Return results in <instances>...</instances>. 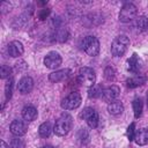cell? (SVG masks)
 <instances>
[{
  "label": "cell",
  "mask_w": 148,
  "mask_h": 148,
  "mask_svg": "<svg viewBox=\"0 0 148 148\" xmlns=\"http://www.w3.org/2000/svg\"><path fill=\"white\" fill-rule=\"evenodd\" d=\"M67 37H68V32L66 29H60L56 34V39L58 42H65V40H67Z\"/></svg>",
  "instance_id": "cell-24"
},
{
  "label": "cell",
  "mask_w": 148,
  "mask_h": 148,
  "mask_svg": "<svg viewBox=\"0 0 148 148\" xmlns=\"http://www.w3.org/2000/svg\"><path fill=\"white\" fill-rule=\"evenodd\" d=\"M114 76H116L114 69L112 67H106L105 71H104V77L108 81H112V80H114Z\"/></svg>",
  "instance_id": "cell-26"
},
{
  "label": "cell",
  "mask_w": 148,
  "mask_h": 148,
  "mask_svg": "<svg viewBox=\"0 0 148 148\" xmlns=\"http://www.w3.org/2000/svg\"><path fill=\"white\" fill-rule=\"evenodd\" d=\"M13 83H14V81H13L12 77H9L8 81L6 82V86H5V95H6V99L7 101L10 99V97L13 95Z\"/></svg>",
  "instance_id": "cell-23"
},
{
  "label": "cell",
  "mask_w": 148,
  "mask_h": 148,
  "mask_svg": "<svg viewBox=\"0 0 148 148\" xmlns=\"http://www.w3.org/2000/svg\"><path fill=\"white\" fill-rule=\"evenodd\" d=\"M147 106H148V90H147Z\"/></svg>",
  "instance_id": "cell-32"
},
{
  "label": "cell",
  "mask_w": 148,
  "mask_h": 148,
  "mask_svg": "<svg viewBox=\"0 0 148 148\" xmlns=\"http://www.w3.org/2000/svg\"><path fill=\"white\" fill-rule=\"evenodd\" d=\"M103 95V88L98 84H94L92 87H90L89 91H88V96L90 98H98Z\"/></svg>",
  "instance_id": "cell-20"
},
{
  "label": "cell",
  "mask_w": 148,
  "mask_h": 148,
  "mask_svg": "<svg viewBox=\"0 0 148 148\" xmlns=\"http://www.w3.org/2000/svg\"><path fill=\"white\" fill-rule=\"evenodd\" d=\"M22 117L27 121H32L37 118V110L31 105H27L22 109Z\"/></svg>",
  "instance_id": "cell-17"
},
{
  "label": "cell",
  "mask_w": 148,
  "mask_h": 148,
  "mask_svg": "<svg viewBox=\"0 0 148 148\" xmlns=\"http://www.w3.org/2000/svg\"><path fill=\"white\" fill-rule=\"evenodd\" d=\"M52 131H53V128H52V125H51L50 121L43 123V124L39 126V128H38V133H39V135H40L42 138H49V136L51 135Z\"/></svg>",
  "instance_id": "cell-19"
},
{
  "label": "cell",
  "mask_w": 148,
  "mask_h": 148,
  "mask_svg": "<svg viewBox=\"0 0 148 148\" xmlns=\"http://www.w3.org/2000/svg\"><path fill=\"white\" fill-rule=\"evenodd\" d=\"M130 45V39L125 35H120L116 37L111 44V53L114 57H121L127 51V47Z\"/></svg>",
  "instance_id": "cell-2"
},
{
  "label": "cell",
  "mask_w": 148,
  "mask_h": 148,
  "mask_svg": "<svg viewBox=\"0 0 148 148\" xmlns=\"http://www.w3.org/2000/svg\"><path fill=\"white\" fill-rule=\"evenodd\" d=\"M71 74V71L69 69H59V71H56L53 73H51L49 75V80L51 82H59V81H62L65 80L68 75Z\"/></svg>",
  "instance_id": "cell-15"
},
{
  "label": "cell",
  "mask_w": 148,
  "mask_h": 148,
  "mask_svg": "<svg viewBox=\"0 0 148 148\" xmlns=\"http://www.w3.org/2000/svg\"><path fill=\"white\" fill-rule=\"evenodd\" d=\"M43 148H54V147H53V146H49V145H47V146H44Z\"/></svg>",
  "instance_id": "cell-31"
},
{
  "label": "cell",
  "mask_w": 148,
  "mask_h": 148,
  "mask_svg": "<svg viewBox=\"0 0 148 148\" xmlns=\"http://www.w3.org/2000/svg\"><path fill=\"white\" fill-rule=\"evenodd\" d=\"M81 46H82L83 51L90 57H96L99 53V42L94 36L84 37L81 43Z\"/></svg>",
  "instance_id": "cell-3"
},
{
  "label": "cell",
  "mask_w": 148,
  "mask_h": 148,
  "mask_svg": "<svg viewBox=\"0 0 148 148\" xmlns=\"http://www.w3.org/2000/svg\"><path fill=\"white\" fill-rule=\"evenodd\" d=\"M61 62H62V59H61L60 54H59L58 52H56V51L49 52V53L45 56V58H44V65H45L47 68H50V69H56V68H58V67L61 65Z\"/></svg>",
  "instance_id": "cell-8"
},
{
  "label": "cell",
  "mask_w": 148,
  "mask_h": 148,
  "mask_svg": "<svg viewBox=\"0 0 148 148\" xmlns=\"http://www.w3.org/2000/svg\"><path fill=\"white\" fill-rule=\"evenodd\" d=\"M81 95L76 91L71 92L67 97H65L61 102V108L65 110H74L81 105Z\"/></svg>",
  "instance_id": "cell-6"
},
{
  "label": "cell",
  "mask_w": 148,
  "mask_h": 148,
  "mask_svg": "<svg viewBox=\"0 0 148 148\" xmlns=\"http://www.w3.org/2000/svg\"><path fill=\"white\" fill-rule=\"evenodd\" d=\"M9 130H10V132H12L14 135H16V136H22V135H24V134L27 133L28 126H27V124H25L24 121L16 119V120L12 121V124H10V126H9Z\"/></svg>",
  "instance_id": "cell-10"
},
{
  "label": "cell",
  "mask_w": 148,
  "mask_h": 148,
  "mask_svg": "<svg viewBox=\"0 0 148 148\" xmlns=\"http://www.w3.org/2000/svg\"><path fill=\"white\" fill-rule=\"evenodd\" d=\"M141 68V60L139 59L136 53H133V56L127 60V69L132 73H138Z\"/></svg>",
  "instance_id": "cell-14"
},
{
  "label": "cell",
  "mask_w": 148,
  "mask_h": 148,
  "mask_svg": "<svg viewBox=\"0 0 148 148\" xmlns=\"http://www.w3.org/2000/svg\"><path fill=\"white\" fill-rule=\"evenodd\" d=\"M133 111H134V117L139 118L142 113V101L141 98H135L133 101Z\"/></svg>",
  "instance_id": "cell-22"
},
{
  "label": "cell",
  "mask_w": 148,
  "mask_h": 148,
  "mask_svg": "<svg viewBox=\"0 0 148 148\" xmlns=\"http://www.w3.org/2000/svg\"><path fill=\"white\" fill-rule=\"evenodd\" d=\"M81 117L87 121V124H88L89 127L96 128V127L98 126L99 117H98V113H97L92 108H86V109L82 111Z\"/></svg>",
  "instance_id": "cell-7"
},
{
  "label": "cell",
  "mask_w": 148,
  "mask_h": 148,
  "mask_svg": "<svg viewBox=\"0 0 148 148\" xmlns=\"http://www.w3.org/2000/svg\"><path fill=\"white\" fill-rule=\"evenodd\" d=\"M136 7L133 5V3H125L121 9H120V13H119V21L124 22V23H127V22H131L135 18L136 16Z\"/></svg>",
  "instance_id": "cell-5"
},
{
  "label": "cell",
  "mask_w": 148,
  "mask_h": 148,
  "mask_svg": "<svg viewBox=\"0 0 148 148\" xmlns=\"http://www.w3.org/2000/svg\"><path fill=\"white\" fill-rule=\"evenodd\" d=\"M34 88V80L30 76H23L17 83V90L21 94H29Z\"/></svg>",
  "instance_id": "cell-11"
},
{
  "label": "cell",
  "mask_w": 148,
  "mask_h": 148,
  "mask_svg": "<svg viewBox=\"0 0 148 148\" xmlns=\"http://www.w3.org/2000/svg\"><path fill=\"white\" fill-rule=\"evenodd\" d=\"M146 82H147V76L145 74H136L135 76L127 79L126 84H127L128 88H136L139 86L145 84Z\"/></svg>",
  "instance_id": "cell-13"
},
{
  "label": "cell",
  "mask_w": 148,
  "mask_h": 148,
  "mask_svg": "<svg viewBox=\"0 0 148 148\" xmlns=\"http://www.w3.org/2000/svg\"><path fill=\"white\" fill-rule=\"evenodd\" d=\"M108 111H109L110 114H113V116L120 114V113L124 111L123 103H121L120 101H113V102L109 103V105H108Z\"/></svg>",
  "instance_id": "cell-18"
},
{
  "label": "cell",
  "mask_w": 148,
  "mask_h": 148,
  "mask_svg": "<svg viewBox=\"0 0 148 148\" xmlns=\"http://www.w3.org/2000/svg\"><path fill=\"white\" fill-rule=\"evenodd\" d=\"M135 124L134 123H132L128 127H127V138H128V140L130 141H132V140H134V136H135Z\"/></svg>",
  "instance_id": "cell-27"
},
{
  "label": "cell",
  "mask_w": 148,
  "mask_h": 148,
  "mask_svg": "<svg viewBox=\"0 0 148 148\" xmlns=\"http://www.w3.org/2000/svg\"><path fill=\"white\" fill-rule=\"evenodd\" d=\"M10 73H12V69H10L9 66H6V65H2V66H1V73H0V74H1V79L9 77Z\"/></svg>",
  "instance_id": "cell-28"
},
{
  "label": "cell",
  "mask_w": 148,
  "mask_h": 148,
  "mask_svg": "<svg viewBox=\"0 0 148 148\" xmlns=\"http://www.w3.org/2000/svg\"><path fill=\"white\" fill-rule=\"evenodd\" d=\"M119 94H120V88L117 87V86H114V84H112V86H110V87L103 89V95H102V97H103V99H104L105 102L111 103V102H113V101H117Z\"/></svg>",
  "instance_id": "cell-9"
},
{
  "label": "cell",
  "mask_w": 148,
  "mask_h": 148,
  "mask_svg": "<svg viewBox=\"0 0 148 148\" xmlns=\"http://www.w3.org/2000/svg\"><path fill=\"white\" fill-rule=\"evenodd\" d=\"M72 125H73L72 116H69L68 113H64L57 119L53 126V132L58 136H64L69 132V130L72 128Z\"/></svg>",
  "instance_id": "cell-1"
},
{
  "label": "cell",
  "mask_w": 148,
  "mask_h": 148,
  "mask_svg": "<svg viewBox=\"0 0 148 148\" xmlns=\"http://www.w3.org/2000/svg\"><path fill=\"white\" fill-rule=\"evenodd\" d=\"M134 141L139 146H145L148 143V130L147 128H140L139 131L135 132Z\"/></svg>",
  "instance_id": "cell-16"
},
{
  "label": "cell",
  "mask_w": 148,
  "mask_h": 148,
  "mask_svg": "<svg viewBox=\"0 0 148 148\" xmlns=\"http://www.w3.org/2000/svg\"><path fill=\"white\" fill-rule=\"evenodd\" d=\"M77 80L83 86L92 87L95 84V81H96V74H95L92 68H90V67H82V68L79 69Z\"/></svg>",
  "instance_id": "cell-4"
},
{
  "label": "cell",
  "mask_w": 148,
  "mask_h": 148,
  "mask_svg": "<svg viewBox=\"0 0 148 148\" xmlns=\"http://www.w3.org/2000/svg\"><path fill=\"white\" fill-rule=\"evenodd\" d=\"M135 28L139 31H145L148 29V18L146 16H139L135 20Z\"/></svg>",
  "instance_id": "cell-21"
},
{
  "label": "cell",
  "mask_w": 148,
  "mask_h": 148,
  "mask_svg": "<svg viewBox=\"0 0 148 148\" xmlns=\"http://www.w3.org/2000/svg\"><path fill=\"white\" fill-rule=\"evenodd\" d=\"M9 148H25V143L22 139H13L9 143Z\"/></svg>",
  "instance_id": "cell-25"
},
{
  "label": "cell",
  "mask_w": 148,
  "mask_h": 148,
  "mask_svg": "<svg viewBox=\"0 0 148 148\" xmlns=\"http://www.w3.org/2000/svg\"><path fill=\"white\" fill-rule=\"evenodd\" d=\"M1 148H9V146H7L5 141H1Z\"/></svg>",
  "instance_id": "cell-30"
},
{
  "label": "cell",
  "mask_w": 148,
  "mask_h": 148,
  "mask_svg": "<svg viewBox=\"0 0 148 148\" xmlns=\"http://www.w3.org/2000/svg\"><path fill=\"white\" fill-rule=\"evenodd\" d=\"M49 13H50V10H49V9H43V12H42V13H40V15H39V18H40V20H45V18L47 17Z\"/></svg>",
  "instance_id": "cell-29"
},
{
  "label": "cell",
  "mask_w": 148,
  "mask_h": 148,
  "mask_svg": "<svg viewBox=\"0 0 148 148\" xmlns=\"http://www.w3.org/2000/svg\"><path fill=\"white\" fill-rule=\"evenodd\" d=\"M8 53L10 57L13 58H17V57H21L24 52V47H23V44L18 40H13L8 44Z\"/></svg>",
  "instance_id": "cell-12"
}]
</instances>
